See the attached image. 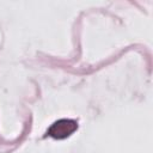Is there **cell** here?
I'll list each match as a JSON object with an SVG mask.
<instances>
[{
	"mask_svg": "<svg viewBox=\"0 0 153 153\" xmlns=\"http://www.w3.org/2000/svg\"><path fill=\"white\" fill-rule=\"evenodd\" d=\"M76 129H78L76 121L62 118L51 124V127L48 129V135L54 139L61 140V139H66L67 136L72 135Z\"/></svg>",
	"mask_w": 153,
	"mask_h": 153,
	"instance_id": "obj_1",
	"label": "cell"
}]
</instances>
